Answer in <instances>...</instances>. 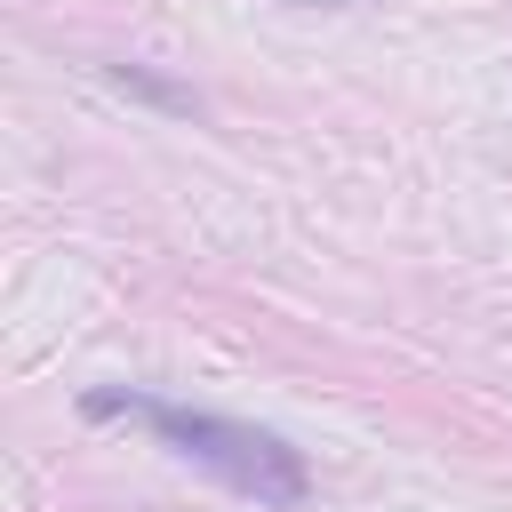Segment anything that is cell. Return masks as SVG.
Returning a JSON list of instances; mask_svg holds the SVG:
<instances>
[{"label": "cell", "instance_id": "6da1fadb", "mask_svg": "<svg viewBox=\"0 0 512 512\" xmlns=\"http://www.w3.org/2000/svg\"><path fill=\"white\" fill-rule=\"evenodd\" d=\"M88 416H136L144 432H160L176 456H192L200 472H216L232 496H256L272 512L304 504V456L280 440V432H256V424H232V416H208V408H176V400H144V392H88Z\"/></svg>", "mask_w": 512, "mask_h": 512}]
</instances>
